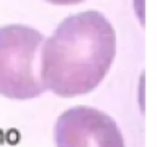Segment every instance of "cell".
I'll return each instance as SVG.
<instances>
[{
    "label": "cell",
    "mask_w": 157,
    "mask_h": 147,
    "mask_svg": "<svg viewBox=\"0 0 157 147\" xmlns=\"http://www.w3.org/2000/svg\"><path fill=\"white\" fill-rule=\"evenodd\" d=\"M116 56V31L98 10L64 18L39 54L46 90L62 98L85 95L100 85Z\"/></svg>",
    "instance_id": "1"
},
{
    "label": "cell",
    "mask_w": 157,
    "mask_h": 147,
    "mask_svg": "<svg viewBox=\"0 0 157 147\" xmlns=\"http://www.w3.org/2000/svg\"><path fill=\"white\" fill-rule=\"evenodd\" d=\"M44 34L28 24L0 26V95L31 100L46 92L39 74Z\"/></svg>",
    "instance_id": "2"
},
{
    "label": "cell",
    "mask_w": 157,
    "mask_h": 147,
    "mask_svg": "<svg viewBox=\"0 0 157 147\" xmlns=\"http://www.w3.org/2000/svg\"><path fill=\"white\" fill-rule=\"evenodd\" d=\"M56 147H124L121 129L105 111L72 106L62 111L54 129Z\"/></svg>",
    "instance_id": "3"
}]
</instances>
